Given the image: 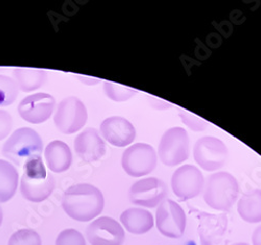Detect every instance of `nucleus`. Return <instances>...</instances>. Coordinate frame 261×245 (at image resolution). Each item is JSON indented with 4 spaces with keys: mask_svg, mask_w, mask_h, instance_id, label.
Masks as SVG:
<instances>
[{
    "mask_svg": "<svg viewBox=\"0 0 261 245\" xmlns=\"http://www.w3.org/2000/svg\"><path fill=\"white\" fill-rule=\"evenodd\" d=\"M158 163L155 148L147 143H135L122 153L121 165L125 173L133 177H142L153 172Z\"/></svg>",
    "mask_w": 261,
    "mask_h": 245,
    "instance_id": "6",
    "label": "nucleus"
},
{
    "mask_svg": "<svg viewBox=\"0 0 261 245\" xmlns=\"http://www.w3.org/2000/svg\"><path fill=\"white\" fill-rule=\"evenodd\" d=\"M62 207L70 218L88 222L101 214L105 207L102 192L90 184L69 187L62 197Z\"/></svg>",
    "mask_w": 261,
    "mask_h": 245,
    "instance_id": "1",
    "label": "nucleus"
},
{
    "mask_svg": "<svg viewBox=\"0 0 261 245\" xmlns=\"http://www.w3.org/2000/svg\"><path fill=\"white\" fill-rule=\"evenodd\" d=\"M120 222L124 229L134 235H144L155 226L153 214L142 208H129L120 215Z\"/></svg>",
    "mask_w": 261,
    "mask_h": 245,
    "instance_id": "17",
    "label": "nucleus"
},
{
    "mask_svg": "<svg viewBox=\"0 0 261 245\" xmlns=\"http://www.w3.org/2000/svg\"><path fill=\"white\" fill-rule=\"evenodd\" d=\"M231 245H250V244H248V243H234V244H231Z\"/></svg>",
    "mask_w": 261,
    "mask_h": 245,
    "instance_id": "30",
    "label": "nucleus"
},
{
    "mask_svg": "<svg viewBox=\"0 0 261 245\" xmlns=\"http://www.w3.org/2000/svg\"><path fill=\"white\" fill-rule=\"evenodd\" d=\"M237 213L248 224L261 222V190L245 192L237 203Z\"/></svg>",
    "mask_w": 261,
    "mask_h": 245,
    "instance_id": "19",
    "label": "nucleus"
},
{
    "mask_svg": "<svg viewBox=\"0 0 261 245\" xmlns=\"http://www.w3.org/2000/svg\"><path fill=\"white\" fill-rule=\"evenodd\" d=\"M48 168L56 173L67 171L72 164V152L70 147L63 141L50 142L44 151Z\"/></svg>",
    "mask_w": 261,
    "mask_h": 245,
    "instance_id": "18",
    "label": "nucleus"
},
{
    "mask_svg": "<svg viewBox=\"0 0 261 245\" xmlns=\"http://www.w3.org/2000/svg\"><path fill=\"white\" fill-rule=\"evenodd\" d=\"M56 106V99L47 93H35L27 96L20 101L18 113L23 120L40 124L47 121Z\"/></svg>",
    "mask_w": 261,
    "mask_h": 245,
    "instance_id": "13",
    "label": "nucleus"
},
{
    "mask_svg": "<svg viewBox=\"0 0 261 245\" xmlns=\"http://www.w3.org/2000/svg\"><path fill=\"white\" fill-rule=\"evenodd\" d=\"M19 92L16 81L7 75L0 74V106H8L12 104Z\"/></svg>",
    "mask_w": 261,
    "mask_h": 245,
    "instance_id": "23",
    "label": "nucleus"
},
{
    "mask_svg": "<svg viewBox=\"0 0 261 245\" xmlns=\"http://www.w3.org/2000/svg\"><path fill=\"white\" fill-rule=\"evenodd\" d=\"M43 141L39 133L30 127L16 129L3 146V155L18 167L41 157Z\"/></svg>",
    "mask_w": 261,
    "mask_h": 245,
    "instance_id": "4",
    "label": "nucleus"
},
{
    "mask_svg": "<svg viewBox=\"0 0 261 245\" xmlns=\"http://www.w3.org/2000/svg\"><path fill=\"white\" fill-rule=\"evenodd\" d=\"M56 245H86L84 236L74 229L62 231L56 240Z\"/></svg>",
    "mask_w": 261,
    "mask_h": 245,
    "instance_id": "26",
    "label": "nucleus"
},
{
    "mask_svg": "<svg viewBox=\"0 0 261 245\" xmlns=\"http://www.w3.org/2000/svg\"><path fill=\"white\" fill-rule=\"evenodd\" d=\"M13 119L9 112L0 110V141L6 139L12 130Z\"/></svg>",
    "mask_w": 261,
    "mask_h": 245,
    "instance_id": "27",
    "label": "nucleus"
},
{
    "mask_svg": "<svg viewBox=\"0 0 261 245\" xmlns=\"http://www.w3.org/2000/svg\"><path fill=\"white\" fill-rule=\"evenodd\" d=\"M99 130L103 140L116 147L128 146L136 138V128L133 123L121 116L106 118Z\"/></svg>",
    "mask_w": 261,
    "mask_h": 245,
    "instance_id": "14",
    "label": "nucleus"
},
{
    "mask_svg": "<svg viewBox=\"0 0 261 245\" xmlns=\"http://www.w3.org/2000/svg\"><path fill=\"white\" fill-rule=\"evenodd\" d=\"M205 187V179L201 170L194 165L187 164L179 167L171 176V189L181 200L198 197Z\"/></svg>",
    "mask_w": 261,
    "mask_h": 245,
    "instance_id": "11",
    "label": "nucleus"
},
{
    "mask_svg": "<svg viewBox=\"0 0 261 245\" xmlns=\"http://www.w3.org/2000/svg\"><path fill=\"white\" fill-rule=\"evenodd\" d=\"M178 111H179V116H180L182 122L185 125H187L191 130H193L195 132H199V131L205 130L208 127L209 122L207 120L197 116L193 113H190L187 110L179 107Z\"/></svg>",
    "mask_w": 261,
    "mask_h": 245,
    "instance_id": "25",
    "label": "nucleus"
},
{
    "mask_svg": "<svg viewBox=\"0 0 261 245\" xmlns=\"http://www.w3.org/2000/svg\"><path fill=\"white\" fill-rule=\"evenodd\" d=\"M103 91L109 99H111L116 102L127 101L135 95L138 94L136 89L130 87L122 86L112 81H105L103 83Z\"/></svg>",
    "mask_w": 261,
    "mask_h": 245,
    "instance_id": "22",
    "label": "nucleus"
},
{
    "mask_svg": "<svg viewBox=\"0 0 261 245\" xmlns=\"http://www.w3.org/2000/svg\"><path fill=\"white\" fill-rule=\"evenodd\" d=\"M13 76L19 90L23 92L37 90L47 80V72L44 69L37 68H15Z\"/></svg>",
    "mask_w": 261,
    "mask_h": 245,
    "instance_id": "20",
    "label": "nucleus"
},
{
    "mask_svg": "<svg viewBox=\"0 0 261 245\" xmlns=\"http://www.w3.org/2000/svg\"><path fill=\"white\" fill-rule=\"evenodd\" d=\"M74 150L77 157L87 163L100 160L106 153V143L95 128H86L74 140Z\"/></svg>",
    "mask_w": 261,
    "mask_h": 245,
    "instance_id": "16",
    "label": "nucleus"
},
{
    "mask_svg": "<svg viewBox=\"0 0 261 245\" xmlns=\"http://www.w3.org/2000/svg\"><path fill=\"white\" fill-rule=\"evenodd\" d=\"M86 235L91 245H122L125 240L122 226L108 216L93 220L87 228Z\"/></svg>",
    "mask_w": 261,
    "mask_h": 245,
    "instance_id": "12",
    "label": "nucleus"
},
{
    "mask_svg": "<svg viewBox=\"0 0 261 245\" xmlns=\"http://www.w3.org/2000/svg\"><path fill=\"white\" fill-rule=\"evenodd\" d=\"M229 155L226 144L219 138L205 136L200 138L193 146V159L202 169L217 171L227 162Z\"/></svg>",
    "mask_w": 261,
    "mask_h": 245,
    "instance_id": "7",
    "label": "nucleus"
},
{
    "mask_svg": "<svg viewBox=\"0 0 261 245\" xmlns=\"http://www.w3.org/2000/svg\"><path fill=\"white\" fill-rule=\"evenodd\" d=\"M197 217L201 245H219L228 229L227 215L199 212Z\"/></svg>",
    "mask_w": 261,
    "mask_h": 245,
    "instance_id": "15",
    "label": "nucleus"
},
{
    "mask_svg": "<svg viewBox=\"0 0 261 245\" xmlns=\"http://www.w3.org/2000/svg\"><path fill=\"white\" fill-rule=\"evenodd\" d=\"M253 245H261V225L257 227L252 235Z\"/></svg>",
    "mask_w": 261,
    "mask_h": 245,
    "instance_id": "28",
    "label": "nucleus"
},
{
    "mask_svg": "<svg viewBox=\"0 0 261 245\" xmlns=\"http://www.w3.org/2000/svg\"><path fill=\"white\" fill-rule=\"evenodd\" d=\"M88 119L87 108L77 97L64 98L58 105L54 122L57 128L65 135H72L81 130Z\"/></svg>",
    "mask_w": 261,
    "mask_h": 245,
    "instance_id": "9",
    "label": "nucleus"
},
{
    "mask_svg": "<svg viewBox=\"0 0 261 245\" xmlns=\"http://www.w3.org/2000/svg\"><path fill=\"white\" fill-rule=\"evenodd\" d=\"M189 152V136L185 128L176 126L164 131L158 146V157L162 164L168 167L181 165L188 160Z\"/></svg>",
    "mask_w": 261,
    "mask_h": 245,
    "instance_id": "5",
    "label": "nucleus"
},
{
    "mask_svg": "<svg viewBox=\"0 0 261 245\" xmlns=\"http://www.w3.org/2000/svg\"><path fill=\"white\" fill-rule=\"evenodd\" d=\"M19 183L16 167L6 160H0V203H7L15 195Z\"/></svg>",
    "mask_w": 261,
    "mask_h": 245,
    "instance_id": "21",
    "label": "nucleus"
},
{
    "mask_svg": "<svg viewBox=\"0 0 261 245\" xmlns=\"http://www.w3.org/2000/svg\"><path fill=\"white\" fill-rule=\"evenodd\" d=\"M204 200L215 211L228 212L232 209L239 194L236 177L229 172L220 171L208 176L204 187Z\"/></svg>",
    "mask_w": 261,
    "mask_h": 245,
    "instance_id": "3",
    "label": "nucleus"
},
{
    "mask_svg": "<svg viewBox=\"0 0 261 245\" xmlns=\"http://www.w3.org/2000/svg\"><path fill=\"white\" fill-rule=\"evenodd\" d=\"M23 167L24 173L20 184L21 194L33 203L44 202L55 190V177L47 173L41 157L28 161Z\"/></svg>",
    "mask_w": 261,
    "mask_h": 245,
    "instance_id": "2",
    "label": "nucleus"
},
{
    "mask_svg": "<svg viewBox=\"0 0 261 245\" xmlns=\"http://www.w3.org/2000/svg\"><path fill=\"white\" fill-rule=\"evenodd\" d=\"M3 219H4V214H3V209L0 207V226L3 224Z\"/></svg>",
    "mask_w": 261,
    "mask_h": 245,
    "instance_id": "29",
    "label": "nucleus"
},
{
    "mask_svg": "<svg viewBox=\"0 0 261 245\" xmlns=\"http://www.w3.org/2000/svg\"><path fill=\"white\" fill-rule=\"evenodd\" d=\"M184 209L172 199H165L156 210V227L161 235L170 239L181 238L186 230Z\"/></svg>",
    "mask_w": 261,
    "mask_h": 245,
    "instance_id": "8",
    "label": "nucleus"
},
{
    "mask_svg": "<svg viewBox=\"0 0 261 245\" xmlns=\"http://www.w3.org/2000/svg\"><path fill=\"white\" fill-rule=\"evenodd\" d=\"M168 195L166 184L158 177H145L130 186L128 190L129 202L143 208H156Z\"/></svg>",
    "mask_w": 261,
    "mask_h": 245,
    "instance_id": "10",
    "label": "nucleus"
},
{
    "mask_svg": "<svg viewBox=\"0 0 261 245\" xmlns=\"http://www.w3.org/2000/svg\"><path fill=\"white\" fill-rule=\"evenodd\" d=\"M8 245H42V240L36 231L22 229L11 236Z\"/></svg>",
    "mask_w": 261,
    "mask_h": 245,
    "instance_id": "24",
    "label": "nucleus"
}]
</instances>
